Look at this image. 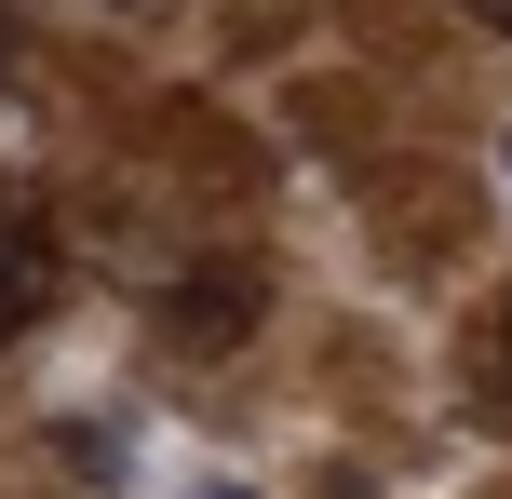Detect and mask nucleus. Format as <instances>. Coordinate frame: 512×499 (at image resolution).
Here are the masks:
<instances>
[{
	"label": "nucleus",
	"mask_w": 512,
	"mask_h": 499,
	"mask_svg": "<svg viewBox=\"0 0 512 499\" xmlns=\"http://www.w3.org/2000/svg\"><path fill=\"white\" fill-rule=\"evenodd\" d=\"M41 311H54V230L27 203H0V338H27Z\"/></svg>",
	"instance_id": "nucleus-1"
},
{
	"label": "nucleus",
	"mask_w": 512,
	"mask_h": 499,
	"mask_svg": "<svg viewBox=\"0 0 512 499\" xmlns=\"http://www.w3.org/2000/svg\"><path fill=\"white\" fill-rule=\"evenodd\" d=\"M243 324H256V270H189L176 284V338L189 351H230Z\"/></svg>",
	"instance_id": "nucleus-2"
},
{
	"label": "nucleus",
	"mask_w": 512,
	"mask_h": 499,
	"mask_svg": "<svg viewBox=\"0 0 512 499\" xmlns=\"http://www.w3.org/2000/svg\"><path fill=\"white\" fill-rule=\"evenodd\" d=\"M472 14H486V27H512V0H472Z\"/></svg>",
	"instance_id": "nucleus-3"
},
{
	"label": "nucleus",
	"mask_w": 512,
	"mask_h": 499,
	"mask_svg": "<svg viewBox=\"0 0 512 499\" xmlns=\"http://www.w3.org/2000/svg\"><path fill=\"white\" fill-rule=\"evenodd\" d=\"M176 499H243V486H176Z\"/></svg>",
	"instance_id": "nucleus-4"
},
{
	"label": "nucleus",
	"mask_w": 512,
	"mask_h": 499,
	"mask_svg": "<svg viewBox=\"0 0 512 499\" xmlns=\"http://www.w3.org/2000/svg\"><path fill=\"white\" fill-rule=\"evenodd\" d=\"M0 54H14V0H0Z\"/></svg>",
	"instance_id": "nucleus-5"
},
{
	"label": "nucleus",
	"mask_w": 512,
	"mask_h": 499,
	"mask_svg": "<svg viewBox=\"0 0 512 499\" xmlns=\"http://www.w3.org/2000/svg\"><path fill=\"white\" fill-rule=\"evenodd\" d=\"M499 176H512V135H499Z\"/></svg>",
	"instance_id": "nucleus-6"
}]
</instances>
